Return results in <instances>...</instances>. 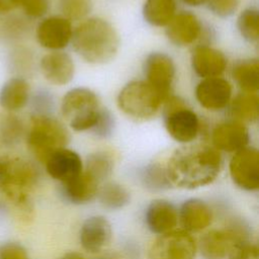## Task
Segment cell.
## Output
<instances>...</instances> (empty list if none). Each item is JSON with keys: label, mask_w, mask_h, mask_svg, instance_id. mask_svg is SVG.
Masks as SVG:
<instances>
[{"label": "cell", "mask_w": 259, "mask_h": 259, "mask_svg": "<svg viewBox=\"0 0 259 259\" xmlns=\"http://www.w3.org/2000/svg\"><path fill=\"white\" fill-rule=\"evenodd\" d=\"M165 168L172 186L195 189L211 183L218 177L222 157L213 146L188 144L172 153Z\"/></svg>", "instance_id": "6da1fadb"}, {"label": "cell", "mask_w": 259, "mask_h": 259, "mask_svg": "<svg viewBox=\"0 0 259 259\" xmlns=\"http://www.w3.org/2000/svg\"><path fill=\"white\" fill-rule=\"evenodd\" d=\"M74 51L91 64H105L111 61L119 47L115 28L106 20L93 17L81 22L71 38Z\"/></svg>", "instance_id": "7a4b0ae2"}, {"label": "cell", "mask_w": 259, "mask_h": 259, "mask_svg": "<svg viewBox=\"0 0 259 259\" xmlns=\"http://www.w3.org/2000/svg\"><path fill=\"white\" fill-rule=\"evenodd\" d=\"M37 179V169L30 162L16 157L0 158V192L18 207L30 209L29 192Z\"/></svg>", "instance_id": "3957f363"}, {"label": "cell", "mask_w": 259, "mask_h": 259, "mask_svg": "<svg viewBox=\"0 0 259 259\" xmlns=\"http://www.w3.org/2000/svg\"><path fill=\"white\" fill-rule=\"evenodd\" d=\"M69 134L58 119L45 114L31 118L30 128L26 137L28 150L41 163L57 150L66 148Z\"/></svg>", "instance_id": "277c9868"}, {"label": "cell", "mask_w": 259, "mask_h": 259, "mask_svg": "<svg viewBox=\"0 0 259 259\" xmlns=\"http://www.w3.org/2000/svg\"><path fill=\"white\" fill-rule=\"evenodd\" d=\"M98 96L87 88L68 91L61 102V112L66 122L77 132L91 130L100 114Z\"/></svg>", "instance_id": "5b68a950"}, {"label": "cell", "mask_w": 259, "mask_h": 259, "mask_svg": "<svg viewBox=\"0 0 259 259\" xmlns=\"http://www.w3.org/2000/svg\"><path fill=\"white\" fill-rule=\"evenodd\" d=\"M163 101L159 92L146 81L127 83L117 96L119 109L138 120H146L155 116Z\"/></svg>", "instance_id": "8992f818"}, {"label": "cell", "mask_w": 259, "mask_h": 259, "mask_svg": "<svg viewBox=\"0 0 259 259\" xmlns=\"http://www.w3.org/2000/svg\"><path fill=\"white\" fill-rule=\"evenodd\" d=\"M197 244L183 229H174L159 235L149 250V259H194Z\"/></svg>", "instance_id": "52a82bcc"}, {"label": "cell", "mask_w": 259, "mask_h": 259, "mask_svg": "<svg viewBox=\"0 0 259 259\" xmlns=\"http://www.w3.org/2000/svg\"><path fill=\"white\" fill-rule=\"evenodd\" d=\"M165 125L168 134L179 143H190L199 131V120L194 111L187 108L177 97L167 98Z\"/></svg>", "instance_id": "ba28073f"}, {"label": "cell", "mask_w": 259, "mask_h": 259, "mask_svg": "<svg viewBox=\"0 0 259 259\" xmlns=\"http://www.w3.org/2000/svg\"><path fill=\"white\" fill-rule=\"evenodd\" d=\"M229 168L231 178L239 188L246 191L259 188V153L256 148L247 146L237 151Z\"/></svg>", "instance_id": "9c48e42d"}, {"label": "cell", "mask_w": 259, "mask_h": 259, "mask_svg": "<svg viewBox=\"0 0 259 259\" xmlns=\"http://www.w3.org/2000/svg\"><path fill=\"white\" fill-rule=\"evenodd\" d=\"M144 71L146 82L154 87L165 101L175 77L173 60L164 53H152L146 59Z\"/></svg>", "instance_id": "30bf717a"}, {"label": "cell", "mask_w": 259, "mask_h": 259, "mask_svg": "<svg viewBox=\"0 0 259 259\" xmlns=\"http://www.w3.org/2000/svg\"><path fill=\"white\" fill-rule=\"evenodd\" d=\"M70 20L62 16H51L41 20L36 27L38 44L50 50H61L68 46L72 38Z\"/></svg>", "instance_id": "8fae6325"}, {"label": "cell", "mask_w": 259, "mask_h": 259, "mask_svg": "<svg viewBox=\"0 0 259 259\" xmlns=\"http://www.w3.org/2000/svg\"><path fill=\"white\" fill-rule=\"evenodd\" d=\"M232 96V86L224 78H205L198 83L195 89V97L198 103L205 109L218 111L225 108Z\"/></svg>", "instance_id": "7c38bea8"}, {"label": "cell", "mask_w": 259, "mask_h": 259, "mask_svg": "<svg viewBox=\"0 0 259 259\" xmlns=\"http://www.w3.org/2000/svg\"><path fill=\"white\" fill-rule=\"evenodd\" d=\"M111 237V225L102 215H92L86 219L79 232V241L82 248L92 254L102 251L109 244Z\"/></svg>", "instance_id": "4fadbf2b"}, {"label": "cell", "mask_w": 259, "mask_h": 259, "mask_svg": "<svg viewBox=\"0 0 259 259\" xmlns=\"http://www.w3.org/2000/svg\"><path fill=\"white\" fill-rule=\"evenodd\" d=\"M144 219L147 228L159 236L176 229L178 208L167 199L157 198L148 204Z\"/></svg>", "instance_id": "5bb4252c"}, {"label": "cell", "mask_w": 259, "mask_h": 259, "mask_svg": "<svg viewBox=\"0 0 259 259\" xmlns=\"http://www.w3.org/2000/svg\"><path fill=\"white\" fill-rule=\"evenodd\" d=\"M48 174L61 183L67 182L83 171V162L81 157L67 148H62L54 152L45 162Z\"/></svg>", "instance_id": "9a60e30c"}, {"label": "cell", "mask_w": 259, "mask_h": 259, "mask_svg": "<svg viewBox=\"0 0 259 259\" xmlns=\"http://www.w3.org/2000/svg\"><path fill=\"white\" fill-rule=\"evenodd\" d=\"M178 222L188 233H197L206 229L212 222L210 206L200 198L186 199L178 209Z\"/></svg>", "instance_id": "2e32d148"}, {"label": "cell", "mask_w": 259, "mask_h": 259, "mask_svg": "<svg viewBox=\"0 0 259 259\" xmlns=\"http://www.w3.org/2000/svg\"><path fill=\"white\" fill-rule=\"evenodd\" d=\"M211 140L213 147L217 150L236 153L247 147L249 142V132L240 121H226L214 127Z\"/></svg>", "instance_id": "e0dca14e"}, {"label": "cell", "mask_w": 259, "mask_h": 259, "mask_svg": "<svg viewBox=\"0 0 259 259\" xmlns=\"http://www.w3.org/2000/svg\"><path fill=\"white\" fill-rule=\"evenodd\" d=\"M200 33V21L190 12H181L175 15L166 29L169 40L178 47L191 45L199 37Z\"/></svg>", "instance_id": "ac0fdd59"}, {"label": "cell", "mask_w": 259, "mask_h": 259, "mask_svg": "<svg viewBox=\"0 0 259 259\" xmlns=\"http://www.w3.org/2000/svg\"><path fill=\"white\" fill-rule=\"evenodd\" d=\"M40 71L52 84L62 86L69 83L75 72L72 58L64 52H53L40 60Z\"/></svg>", "instance_id": "d6986e66"}, {"label": "cell", "mask_w": 259, "mask_h": 259, "mask_svg": "<svg viewBox=\"0 0 259 259\" xmlns=\"http://www.w3.org/2000/svg\"><path fill=\"white\" fill-rule=\"evenodd\" d=\"M191 65L194 72L203 79L220 77L226 70L227 59L217 49L198 46L192 51Z\"/></svg>", "instance_id": "ffe728a7"}, {"label": "cell", "mask_w": 259, "mask_h": 259, "mask_svg": "<svg viewBox=\"0 0 259 259\" xmlns=\"http://www.w3.org/2000/svg\"><path fill=\"white\" fill-rule=\"evenodd\" d=\"M99 187L100 184L82 171L79 176L61 183L60 194L66 202L80 205L96 198Z\"/></svg>", "instance_id": "44dd1931"}, {"label": "cell", "mask_w": 259, "mask_h": 259, "mask_svg": "<svg viewBox=\"0 0 259 259\" xmlns=\"http://www.w3.org/2000/svg\"><path fill=\"white\" fill-rule=\"evenodd\" d=\"M235 241H238L237 238L228 228L214 229L201 236L197 250L203 259H225Z\"/></svg>", "instance_id": "7402d4cb"}, {"label": "cell", "mask_w": 259, "mask_h": 259, "mask_svg": "<svg viewBox=\"0 0 259 259\" xmlns=\"http://www.w3.org/2000/svg\"><path fill=\"white\" fill-rule=\"evenodd\" d=\"M29 97V84L20 77L7 80L0 90V105L7 110L16 111L25 106Z\"/></svg>", "instance_id": "603a6c76"}, {"label": "cell", "mask_w": 259, "mask_h": 259, "mask_svg": "<svg viewBox=\"0 0 259 259\" xmlns=\"http://www.w3.org/2000/svg\"><path fill=\"white\" fill-rule=\"evenodd\" d=\"M175 0H146L143 7L145 20L154 26H165L175 16Z\"/></svg>", "instance_id": "cb8c5ba5"}, {"label": "cell", "mask_w": 259, "mask_h": 259, "mask_svg": "<svg viewBox=\"0 0 259 259\" xmlns=\"http://www.w3.org/2000/svg\"><path fill=\"white\" fill-rule=\"evenodd\" d=\"M232 76L244 92L256 93L259 86L258 60L249 59L237 63L233 68Z\"/></svg>", "instance_id": "d4e9b609"}, {"label": "cell", "mask_w": 259, "mask_h": 259, "mask_svg": "<svg viewBox=\"0 0 259 259\" xmlns=\"http://www.w3.org/2000/svg\"><path fill=\"white\" fill-rule=\"evenodd\" d=\"M97 198L103 207L115 210L123 208L130 203L131 194L128 190L119 183L105 182L99 187Z\"/></svg>", "instance_id": "484cf974"}, {"label": "cell", "mask_w": 259, "mask_h": 259, "mask_svg": "<svg viewBox=\"0 0 259 259\" xmlns=\"http://www.w3.org/2000/svg\"><path fill=\"white\" fill-rule=\"evenodd\" d=\"M231 115L240 122H255L258 119L257 94L244 92L237 95L231 104Z\"/></svg>", "instance_id": "4316f807"}, {"label": "cell", "mask_w": 259, "mask_h": 259, "mask_svg": "<svg viewBox=\"0 0 259 259\" xmlns=\"http://www.w3.org/2000/svg\"><path fill=\"white\" fill-rule=\"evenodd\" d=\"M113 160L106 152H95L90 154L85 162L83 171L94 179L98 184L103 183L112 173Z\"/></svg>", "instance_id": "83f0119b"}, {"label": "cell", "mask_w": 259, "mask_h": 259, "mask_svg": "<svg viewBox=\"0 0 259 259\" xmlns=\"http://www.w3.org/2000/svg\"><path fill=\"white\" fill-rule=\"evenodd\" d=\"M142 185L149 191L160 192L172 187L167 176L166 168L159 163H152L145 166L140 172Z\"/></svg>", "instance_id": "f1b7e54d"}, {"label": "cell", "mask_w": 259, "mask_h": 259, "mask_svg": "<svg viewBox=\"0 0 259 259\" xmlns=\"http://www.w3.org/2000/svg\"><path fill=\"white\" fill-rule=\"evenodd\" d=\"M237 26L241 35L250 42L259 39V12L255 8L242 11L237 20Z\"/></svg>", "instance_id": "f546056e"}, {"label": "cell", "mask_w": 259, "mask_h": 259, "mask_svg": "<svg viewBox=\"0 0 259 259\" xmlns=\"http://www.w3.org/2000/svg\"><path fill=\"white\" fill-rule=\"evenodd\" d=\"M60 9L68 20H79L92 9L91 0H60Z\"/></svg>", "instance_id": "4dcf8cb0"}, {"label": "cell", "mask_w": 259, "mask_h": 259, "mask_svg": "<svg viewBox=\"0 0 259 259\" xmlns=\"http://www.w3.org/2000/svg\"><path fill=\"white\" fill-rule=\"evenodd\" d=\"M229 259H259V249L250 239L235 241L227 256Z\"/></svg>", "instance_id": "1f68e13d"}, {"label": "cell", "mask_w": 259, "mask_h": 259, "mask_svg": "<svg viewBox=\"0 0 259 259\" xmlns=\"http://www.w3.org/2000/svg\"><path fill=\"white\" fill-rule=\"evenodd\" d=\"M114 125V119L112 114L105 108H101L99 117L95 125L91 128L94 134L101 138H106L111 135Z\"/></svg>", "instance_id": "d6a6232c"}, {"label": "cell", "mask_w": 259, "mask_h": 259, "mask_svg": "<svg viewBox=\"0 0 259 259\" xmlns=\"http://www.w3.org/2000/svg\"><path fill=\"white\" fill-rule=\"evenodd\" d=\"M208 8L220 17H229L237 10L240 0H208Z\"/></svg>", "instance_id": "836d02e7"}, {"label": "cell", "mask_w": 259, "mask_h": 259, "mask_svg": "<svg viewBox=\"0 0 259 259\" xmlns=\"http://www.w3.org/2000/svg\"><path fill=\"white\" fill-rule=\"evenodd\" d=\"M21 6L26 15L37 18L47 13L50 7L49 0H23Z\"/></svg>", "instance_id": "e575fe53"}, {"label": "cell", "mask_w": 259, "mask_h": 259, "mask_svg": "<svg viewBox=\"0 0 259 259\" xmlns=\"http://www.w3.org/2000/svg\"><path fill=\"white\" fill-rule=\"evenodd\" d=\"M0 259H28V256L22 245L9 242L0 247Z\"/></svg>", "instance_id": "d590c367"}, {"label": "cell", "mask_w": 259, "mask_h": 259, "mask_svg": "<svg viewBox=\"0 0 259 259\" xmlns=\"http://www.w3.org/2000/svg\"><path fill=\"white\" fill-rule=\"evenodd\" d=\"M22 133V124L21 121H19L14 116H10L8 119L4 121L2 134L4 136V139L7 140L10 143H13L16 141L19 136Z\"/></svg>", "instance_id": "8d00e7d4"}, {"label": "cell", "mask_w": 259, "mask_h": 259, "mask_svg": "<svg viewBox=\"0 0 259 259\" xmlns=\"http://www.w3.org/2000/svg\"><path fill=\"white\" fill-rule=\"evenodd\" d=\"M23 0H0V13H6L14 10L21 5Z\"/></svg>", "instance_id": "74e56055"}, {"label": "cell", "mask_w": 259, "mask_h": 259, "mask_svg": "<svg viewBox=\"0 0 259 259\" xmlns=\"http://www.w3.org/2000/svg\"><path fill=\"white\" fill-rule=\"evenodd\" d=\"M60 259H86L82 254L77 252H68L64 254Z\"/></svg>", "instance_id": "f35d334b"}, {"label": "cell", "mask_w": 259, "mask_h": 259, "mask_svg": "<svg viewBox=\"0 0 259 259\" xmlns=\"http://www.w3.org/2000/svg\"><path fill=\"white\" fill-rule=\"evenodd\" d=\"M182 1L190 6H199V5L207 2L208 0H182Z\"/></svg>", "instance_id": "ab89813d"}]
</instances>
